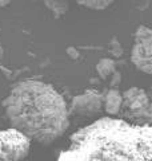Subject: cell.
Listing matches in <instances>:
<instances>
[{"instance_id":"ba28073f","label":"cell","mask_w":152,"mask_h":161,"mask_svg":"<svg viewBox=\"0 0 152 161\" xmlns=\"http://www.w3.org/2000/svg\"><path fill=\"white\" fill-rule=\"evenodd\" d=\"M96 71H98V74L101 78H107L116 71V64H115L114 60L109 59V58L101 59L100 62L96 64Z\"/></svg>"},{"instance_id":"7a4b0ae2","label":"cell","mask_w":152,"mask_h":161,"mask_svg":"<svg viewBox=\"0 0 152 161\" xmlns=\"http://www.w3.org/2000/svg\"><path fill=\"white\" fill-rule=\"evenodd\" d=\"M9 128L29 141L49 145L69 125L68 105L52 85L38 79L16 83L3 101Z\"/></svg>"},{"instance_id":"6da1fadb","label":"cell","mask_w":152,"mask_h":161,"mask_svg":"<svg viewBox=\"0 0 152 161\" xmlns=\"http://www.w3.org/2000/svg\"><path fill=\"white\" fill-rule=\"evenodd\" d=\"M56 161H152V125L99 118L71 136Z\"/></svg>"},{"instance_id":"277c9868","label":"cell","mask_w":152,"mask_h":161,"mask_svg":"<svg viewBox=\"0 0 152 161\" xmlns=\"http://www.w3.org/2000/svg\"><path fill=\"white\" fill-rule=\"evenodd\" d=\"M131 60L141 73L152 75V27L140 26L136 30Z\"/></svg>"},{"instance_id":"8992f818","label":"cell","mask_w":152,"mask_h":161,"mask_svg":"<svg viewBox=\"0 0 152 161\" xmlns=\"http://www.w3.org/2000/svg\"><path fill=\"white\" fill-rule=\"evenodd\" d=\"M69 113L82 117H94L103 110V94L98 90H85L73 97L69 105Z\"/></svg>"},{"instance_id":"9c48e42d","label":"cell","mask_w":152,"mask_h":161,"mask_svg":"<svg viewBox=\"0 0 152 161\" xmlns=\"http://www.w3.org/2000/svg\"><path fill=\"white\" fill-rule=\"evenodd\" d=\"M45 6L56 16H62L68 9V0H44Z\"/></svg>"},{"instance_id":"52a82bcc","label":"cell","mask_w":152,"mask_h":161,"mask_svg":"<svg viewBox=\"0 0 152 161\" xmlns=\"http://www.w3.org/2000/svg\"><path fill=\"white\" fill-rule=\"evenodd\" d=\"M123 108V94L118 89H109L103 94V109L109 115H118Z\"/></svg>"},{"instance_id":"8fae6325","label":"cell","mask_w":152,"mask_h":161,"mask_svg":"<svg viewBox=\"0 0 152 161\" xmlns=\"http://www.w3.org/2000/svg\"><path fill=\"white\" fill-rule=\"evenodd\" d=\"M147 93H148V95H149V98L152 99V86L149 87V90H148V92H147Z\"/></svg>"},{"instance_id":"3957f363","label":"cell","mask_w":152,"mask_h":161,"mask_svg":"<svg viewBox=\"0 0 152 161\" xmlns=\"http://www.w3.org/2000/svg\"><path fill=\"white\" fill-rule=\"evenodd\" d=\"M123 112L134 124L152 125V99L147 90L131 87L123 94Z\"/></svg>"},{"instance_id":"5b68a950","label":"cell","mask_w":152,"mask_h":161,"mask_svg":"<svg viewBox=\"0 0 152 161\" xmlns=\"http://www.w3.org/2000/svg\"><path fill=\"white\" fill-rule=\"evenodd\" d=\"M31 141L18 130H0V161H20L28 154Z\"/></svg>"},{"instance_id":"30bf717a","label":"cell","mask_w":152,"mask_h":161,"mask_svg":"<svg viewBox=\"0 0 152 161\" xmlns=\"http://www.w3.org/2000/svg\"><path fill=\"white\" fill-rule=\"evenodd\" d=\"M75 2L89 9H104L111 6L115 0H75Z\"/></svg>"}]
</instances>
